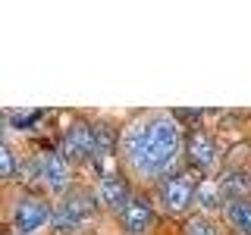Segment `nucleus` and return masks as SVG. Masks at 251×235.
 Masks as SVG:
<instances>
[{
    "instance_id": "0eeeda50",
    "label": "nucleus",
    "mask_w": 251,
    "mask_h": 235,
    "mask_svg": "<svg viewBox=\"0 0 251 235\" xmlns=\"http://www.w3.org/2000/svg\"><path fill=\"white\" fill-rule=\"evenodd\" d=\"M60 154L66 157L69 163H82L88 160V157H94V125L75 119L73 125H66V132H63L60 138Z\"/></svg>"
},
{
    "instance_id": "7ed1b4c3",
    "label": "nucleus",
    "mask_w": 251,
    "mask_h": 235,
    "mask_svg": "<svg viewBox=\"0 0 251 235\" xmlns=\"http://www.w3.org/2000/svg\"><path fill=\"white\" fill-rule=\"evenodd\" d=\"M94 207H98V201L82 194V191L66 194L63 201L53 204V223L50 226H57V232H78L91 219Z\"/></svg>"
},
{
    "instance_id": "9b49d317",
    "label": "nucleus",
    "mask_w": 251,
    "mask_h": 235,
    "mask_svg": "<svg viewBox=\"0 0 251 235\" xmlns=\"http://www.w3.org/2000/svg\"><path fill=\"white\" fill-rule=\"evenodd\" d=\"M220 194H223V201H239V198H248L251 194V179L245 172H229L226 179H220Z\"/></svg>"
},
{
    "instance_id": "f257e3e1",
    "label": "nucleus",
    "mask_w": 251,
    "mask_h": 235,
    "mask_svg": "<svg viewBox=\"0 0 251 235\" xmlns=\"http://www.w3.org/2000/svg\"><path fill=\"white\" fill-rule=\"evenodd\" d=\"M116 151L135 179L163 182L167 176H173V166L185 151L182 125L173 113H145L120 132Z\"/></svg>"
},
{
    "instance_id": "dca6fc26",
    "label": "nucleus",
    "mask_w": 251,
    "mask_h": 235,
    "mask_svg": "<svg viewBox=\"0 0 251 235\" xmlns=\"http://www.w3.org/2000/svg\"><path fill=\"white\" fill-rule=\"evenodd\" d=\"M10 129V119H6V113H0V141H3V132Z\"/></svg>"
},
{
    "instance_id": "f8f14e48",
    "label": "nucleus",
    "mask_w": 251,
    "mask_h": 235,
    "mask_svg": "<svg viewBox=\"0 0 251 235\" xmlns=\"http://www.w3.org/2000/svg\"><path fill=\"white\" fill-rule=\"evenodd\" d=\"M195 204L201 207V213H207L210 216V210H223V194H220V185L214 182V179H204V182L198 185V191H195Z\"/></svg>"
},
{
    "instance_id": "ddd939ff",
    "label": "nucleus",
    "mask_w": 251,
    "mask_h": 235,
    "mask_svg": "<svg viewBox=\"0 0 251 235\" xmlns=\"http://www.w3.org/2000/svg\"><path fill=\"white\" fill-rule=\"evenodd\" d=\"M182 235H220V226L214 223V216H207V213H195V216H188V219H185Z\"/></svg>"
},
{
    "instance_id": "423d86ee",
    "label": "nucleus",
    "mask_w": 251,
    "mask_h": 235,
    "mask_svg": "<svg viewBox=\"0 0 251 235\" xmlns=\"http://www.w3.org/2000/svg\"><path fill=\"white\" fill-rule=\"evenodd\" d=\"M38 182L50 194H66L73 185V163L60 151H44L38 157Z\"/></svg>"
},
{
    "instance_id": "9d476101",
    "label": "nucleus",
    "mask_w": 251,
    "mask_h": 235,
    "mask_svg": "<svg viewBox=\"0 0 251 235\" xmlns=\"http://www.w3.org/2000/svg\"><path fill=\"white\" fill-rule=\"evenodd\" d=\"M223 219L229 223L235 235H251V198L226 201L223 204Z\"/></svg>"
},
{
    "instance_id": "4468645a",
    "label": "nucleus",
    "mask_w": 251,
    "mask_h": 235,
    "mask_svg": "<svg viewBox=\"0 0 251 235\" xmlns=\"http://www.w3.org/2000/svg\"><path fill=\"white\" fill-rule=\"evenodd\" d=\"M16 154H13V147L6 144V141H0V182H10V179L16 176Z\"/></svg>"
},
{
    "instance_id": "2eb2a0df",
    "label": "nucleus",
    "mask_w": 251,
    "mask_h": 235,
    "mask_svg": "<svg viewBox=\"0 0 251 235\" xmlns=\"http://www.w3.org/2000/svg\"><path fill=\"white\" fill-rule=\"evenodd\" d=\"M6 119H10V129H25V125H35L38 119H41V113L38 110H13V113H6Z\"/></svg>"
},
{
    "instance_id": "20e7f679",
    "label": "nucleus",
    "mask_w": 251,
    "mask_h": 235,
    "mask_svg": "<svg viewBox=\"0 0 251 235\" xmlns=\"http://www.w3.org/2000/svg\"><path fill=\"white\" fill-rule=\"evenodd\" d=\"M185 160L198 172H204V176H214L220 169V163H223V154H220V144L214 141L210 132L192 129L185 135Z\"/></svg>"
},
{
    "instance_id": "f03ea898",
    "label": "nucleus",
    "mask_w": 251,
    "mask_h": 235,
    "mask_svg": "<svg viewBox=\"0 0 251 235\" xmlns=\"http://www.w3.org/2000/svg\"><path fill=\"white\" fill-rule=\"evenodd\" d=\"M50 223H53V204L50 201L38 198V194H22V198L13 204V226H16V232L38 235V232H44Z\"/></svg>"
},
{
    "instance_id": "6e6552de",
    "label": "nucleus",
    "mask_w": 251,
    "mask_h": 235,
    "mask_svg": "<svg viewBox=\"0 0 251 235\" xmlns=\"http://www.w3.org/2000/svg\"><path fill=\"white\" fill-rule=\"evenodd\" d=\"M94 201H98V207L110 210V213H123L126 204L132 201V188L126 182V176H120V172H104L98 188H94Z\"/></svg>"
},
{
    "instance_id": "1a4fd4ad",
    "label": "nucleus",
    "mask_w": 251,
    "mask_h": 235,
    "mask_svg": "<svg viewBox=\"0 0 251 235\" xmlns=\"http://www.w3.org/2000/svg\"><path fill=\"white\" fill-rule=\"evenodd\" d=\"M120 223H123L126 235L151 232V226H154V204L148 198H141V194H132V201L126 204V210L120 213Z\"/></svg>"
},
{
    "instance_id": "39448f33",
    "label": "nucleus",
    "mask_w": 251,
    "mask_h": 235,
    "mask_svg": "<svg viewBox=\"0 0 251 235\" xmlns=\"http://www.w3.org/2000/svg\"><path fill=\"white\" fill-rule=\"evenodd\" d=\"M195 191H198V185L192 182V176H185V172H173L160 182V191H157V198H160V207L167 210L173 216H182L188 213V207L195 204Z\"/></svg>"
},
{
    "instance_id": "f3484780",
    "label": "nucleus",
    "mask_w": 251,
    "mask_h": 235,
    "mask_svg": "<svg viewBox=\"0 0 251 235\" xmlns=\"http://www.w3.org/2000/svg\"><path fill=\"white\" fill-rule=\"evenodd\" d=\"M10 235H25V232H10Z\"/></svg>"
}]
</instances>
